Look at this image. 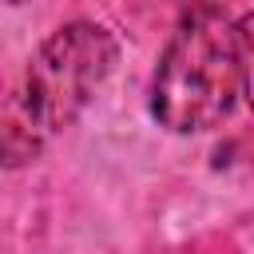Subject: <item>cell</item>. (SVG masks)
Listing matches in <instances>:
<instances>
[{
  "label": "cell",
  "mask_w": 254,
  "mask_h": 254,
  "mask_svg": "<svg viewBox=\"0 0 254 254\" xmlns=\"http://www.w3.org/2000/svg\"><path fill=\"white\" fill-rule=\"evenodd\" d=\"M238 52H242V91L254 107V16L238 24Z\"/></svg>",
  "instance_id": "3"
},
{
  "label": "cell",
  "mask_w": 254,
  "mask_h": 254,
  "mask_svg": "<svg viewBox=\"0 0 254 254\" xmlns=\"http://www.w3.org/2000/svg\"><path fill=\"white\" fill-rule=\"evenodd\" d=\"M238 91H242L238 24L214 8L190 12L159 60L151 83L155 119L179 135L206 131L230 115Z\"/></svg>",
  "instance_id": "2"
},
{
  "label": "cell",
  "mask_w": 254,
  "mask_h": 254,
  "mask_svg": "<svg viewBox=\"0 0 254 254\" xmlns=\"http://www.w3.org/2000/svg\"><path fill=\"white\" fill-rule=\"evenodd\" d=\"M119 60V44L107 28L75 20L52 32L28 64L24 87L0 131V159H32L56 131H64L99 91Z\"/></svg>",
  "instance_id": "1"
}]
</instances>
